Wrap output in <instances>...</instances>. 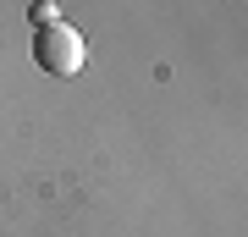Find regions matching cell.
I'll return each mask as SVG.
<instances>
[{
    "mask_svg": "<svg viewBox=\"0 0 248 237\" xmlns=\"http://www.w3.org/2000/svg\"><path fill=\"white\" fill-rule=\"evenodd\" d=\"M83 33L72 22H50V28H33V61L50 72V78H72L83 72Z\"/></svg>",
    "mask_w": 248,
    "mask_h": 237,
    "instance_id": "6da1fadb",
    "label": "cell"
},
{
    "mask_svg": "<svg viewBox=\"0 0 248 237\" xmlns=\"http://www.w3.org/2000/svg\"><path fill=\"white\" fill-rule=\"evenodd\" d=\"M28 17H33V28H50V22H61V11H55V6H45V0H39V6L28 11Z\"/></svg>",
    "mask_w": 248,
    "mask_h": 237,
    "instance_id": "7a4b0ae2",
    "label": "cell"
}]
</instances>
